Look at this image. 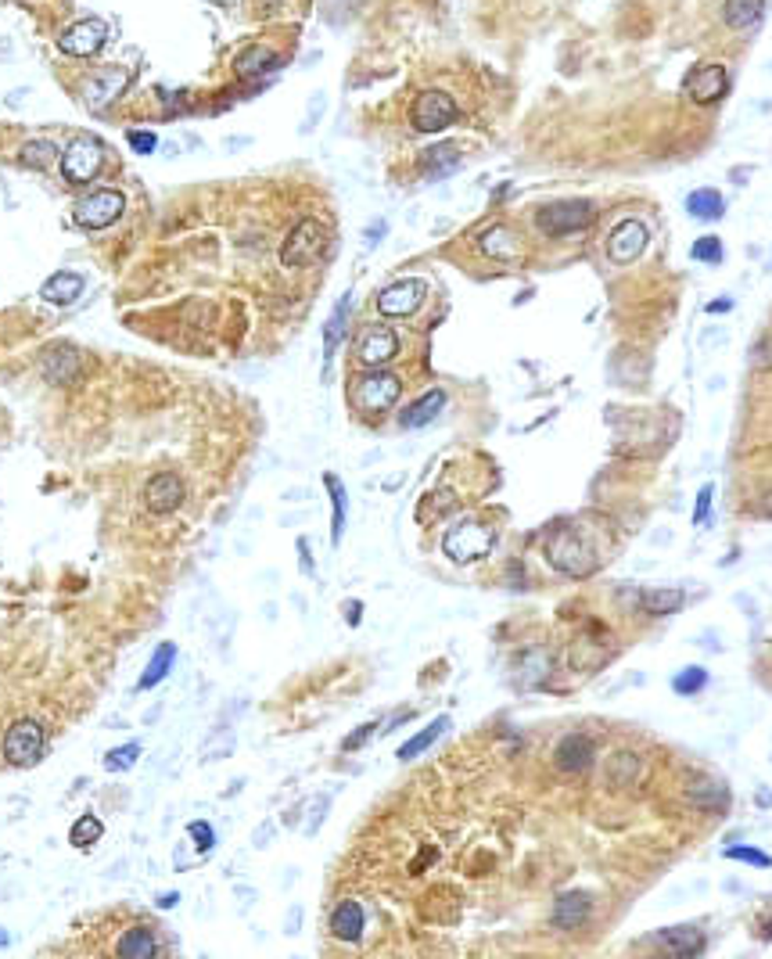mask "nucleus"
Segmentation results:
<instances>
[{
	"label": "nucleus",
	"instance_id": "obj_28",
	"mask_svg": "<svg viewBox=\"0 0 772 959\" xmlns=\"http://www.w3.org/2000/svg\"><path fill=\"white\" fill-rule=\"evenodd\" d=\"M324 486L331 493V507H335V522H331V543L338 547L342 536H345V514H349V496H345V486L338 474H324Z\"/></svg>",
	"mask_w": 772,
	"mask_h": 959
},
{
	"label": "nucleus",
	"instance_id": "obj_47",
	"mask_svg": "<svg viewBox=\"0 0 772 959\" xmlns=\"http://www.w3.org/2000/svg\"><path fill=\"white\" fill-rule=\"evenodd\" d=\"M360 611H363V607L352 600V604H349V625H360Z\"/></svg>",
	"mask_w": 772,
	"mask_h": 959
},
{
	"label": "nucleus",
	"instance_id": "obj_5",
	"mask_svg": "<svg viewBox=\"0 0 772 959\" xmlns=\"http://www.w3.org/2000/svg\"><path fill=\"white\" fill-rule=\"evenodd\" d=\"M456 119H460L456 101H453L445 90H424V94L413 101V108H410V123H413V130H420V133H442V130L453 126Z\"/></svg>",
	"mask_w": 772,
	"mask_h": 959
},
{
	"label": "nucleus",
	"instance_id": "obj_22",
	"mask_svg": "<svg viewBox=\"0 0 772 959\" xmlns=\"http://www.w3.org/2000/svg\"><path fill=\"white\" fill-rule=\"evenodd\" d=\"M654 945H661L665 952H675V955H697V952H704V934L697 927H665L654 934Z\"/></svg>",
	"mask_w": 772,
	"mask_h": 959
},
{
	"label": "nucleus",
	"instance_id": "obj_8",
	"mask_svg": "<svg viewBox=\"0 0 772 959\" xmlns=\"http://www.w3.org/2000/svg\"><path fill=\"white\" fill-rule=\"evenodd\" d=\"M399 392H403V381H399L395 374L374 367L370 374H363V378L356 381V406H360L363 413H385V410L399 399Z\"/></svg>",
	"mask_w": 772,
	"mask_h": 959
},
{
	"label": "nucleus",
	"instance_id": "obj_10",
	"mask_svg": "<svg viewBox=\"0 0 772 959\" xmlns=\"http://www.w3.org/2000/svg\"><path fill=\"white\" fill-rule=\"evenodd\" d=\"M123 208H126V198L119 191H94L90 198L76 205V223L87 230H105L123 216Z\"/></svg>",
	"mask_w": 772,
	"mask_h": 959
},
{
	"label": "nucleus",
	"instance_id": "obj_45",
	"mask_svg": "<svg viewBox=\"0 0 772 959\" xmlns=\"http://www.w3.org/2000/svg\"><path fill=\"white\" fill-rule=\"evenodd\" d=\"M176 902H180V895H176V891H165V895H158V905H162V909H173Z\"/></svg>",
	"mask_w": 772,
	"mask_h": 959
},
{
	"label": "nucleus",
	"instance_id": "obj_9",
	"mask_svg": "<svg viewBox=\"0 0 772 959\" xmlns=\"http://www.w3.org/2000/svg\"><path fill=\"white\" fill-rule=\"evenodd\" d=\"M101 162H105V148L94 137H83V140L69 144V151L62 155V176L69 183H87L101 173Z\"/></svg>",
	"mask_w": 772,
	"mask_h": 959
},
{
	"label": "nucleus",
	"instance_id": "obj_36",
	"mask_svg": "<svg viewBox=\"0 0 772 959\" xmlns=\"http://www.w3.org/2000/svg\"><path fill=\"white\" fill-rule=\"evenodd\" d=\"M690 256H693L697 263H711V267H715V263H722V242H718L715 233H708V237H697V242H693V249H690Z\"/></svg>",
	"mask_w": 772,
	"mask_h": 959
},
{
	"label": "nucleus",
	"instance_id": "obj_26",
	"mask_svg": "<svg viewBox=\"0 0 772 959\" xmlns=\"http://www.w3.org/2000/svg\"><path fill=\"white\" fill-rule=\"evenodd\" d=\"M349 306H352V295H342L335 313H331V320H327V327H324V360L327 363L335 360V352L342 345V335H345V324H349Z\"/></svg>",
	"mask_w": 772,
	"mask_h": 959
},
{
	"label": "nucleus",
	"instance_id": "obj_44",
	"mask_svg": "<svg viewBox=\"0 0 772 959\" xmlns=\"http://www.w3.org/2000/svg\"><path fill=\"white\" fill-rule=\"evenodd\" d=\"M299 554H302V572H306V575H313V564H310V547H306V539H299Z\"/></svg>",
	"mask_w": 772,
	"mask_h": 959
},
{
	"label": "nucleus",
	"instance_id": "obj_39",
	"mask_svg": "<svg viewBox=\"0 0 772 959\" xmlns=\"http://www.w3.org/2000/svg\"><path fill=\"white\" fill-rule=\"evenodd\" d=\"M126 140H130V148H133V151H140V155H151V151H155V144H158V137H155L151 130H130V133H126Z\"/></svg>",
	"mask_w": 772,
	"mask_h": 959
},
{
	"label": "nucleus",
	"instance_id": "obj_1",
	"mask_svg": "<svg viewBox=\"0 0 772 959\" xmlns=\"http://www.w3.org/2000/svg\"><path fill=\"white\" fill-rule=\"evenodd\" d=\"M547 557L554 568L568 572V575H590L597 568V554L593 547L575 532V529H557L547 536Z\"/></svg>",
	"mask_w": 772,
	"mask_h": 959
},
{
	"label": "nucleus",
	"instance_id": "obj_19",
	"mask_svg": "<svg viewBox=\"0 0 772 959\" xmlns=\"http://www.w3.org/2000/svg\"><path fill=\"white\" fill-rule=\"evenodd\" d=\"M123 87H126V72L123 69H105V72H98V76L87 80L83 98H87L90 108H105L112 98L123 94Z\"/></svg>",
	"mask_w": 772,
	"mask_h": 959
},
{
	"label": "nucleus",
	"instance_id": "obj_21",
	"mask_svg": "<svg viewBox=\"0 0 772 959\" xmlns=\"http://www.w3.org/2000/svg\"><path fill=\"white\" fill-rule=\"evenodd\" d=\"M83 288H87V281L80 277V274H55V277H47L44 281V288H40V299L44 302H51V306H72L80 295H83Z\"/></svg>",
	"mask_w": 772,
	"mask_h": 959
},
{
	"label": "nucleus",
	"instance_id": "obj_20",
	"mask_svg": "<svg viewBox=\"0 0 772 959\" xmlns=\"http://www.w3.org/2000/svg\"><path fill=\"white\" fill-rule=\"evenodd\" d=\"M445 410V392L442 388H431V392H424L417 403H410L403 413H399V424L410 431V428H424V424H431L438 413Z\"/></svg>",
	"mask_w": 772,
	"mask_h": 959
},
{
	"label": "nucleus",
	"instance_id": "obj_38",
	"mask_svg": "<svg viewBox=\"0 0 772 959\" xmlns=\"http://www.w3.org/2000/svg\"><path fill=\"white\" fill-rule=\"evenodd\" d=\"M725 859H736V862H751V866H772V855L758 852V848H743V844H733L725 848Z\"/></svg>",
	"mask_w": 772,
	"mask_h": 959
},
{
	"label": "nucleus",
	"instance_id": "obj_17",
	"mask_svg": "<svg viewBox=\"0 0 772 959\" xmlns=\"http://www.w3.org/2000/svg\"><path fill=\"white\" fill-rule=\"evenodd\" d=\"M554 759H557V769L561 773H582L593 762V741L582 737V734H572V737H564L557 744V755Z\"/></svg>",
	"mask_w": 772,
	"mask_h": 959
},
{
	"label": "nucleus",
	"instance_id": "obj_41",
	"mask_svg": "<svg viewBox=\"0 0 772 959\" xmlns=\"http://www.w3.org/2000/svg\"><path fill=\"white\" fill-rule=\"evenodd\" d=\"M374 730H378V723H363V726H360L356 734H349V737L342 741V748H345V751H356V748H363V744H367V741L374 737Z\"/></svg>",
	"mask_w": 772,
	"mask_h": 959
},
{
	"label": "nucleus",
	"instance_id": "obj_32",
	"mask_svg": "<svg viewBox=\"0 0 772 959\" xmlns=\"http://www.w3.org/2000/svg\"><path fill=\"white\" fill-rule=\"evenodd\" d=\"M679 604H683V590H647V593L640 597V607H643L647 615H654V618L672 615Z\"/></svg>",
	"mask_w": 772,
	"mask_h": 959
},
{
	"label": "nucleus",
	"instance_id": "obj_14",
	"mask_svg": "<svg viewBox=\"0 0 772 959\" xmlns=\"http://www.w3.org/2000/svg\"><path fill=\"white\" fill-rule=\"evenodd\" d=\"M729 90V72L722 65H700L690 80H686V94L697 101V105H715L722 101Z\"/></svg>",
	"mask_w": 772,
	"mask_h": 959
},
{
	"label": "nucleus",
	"instance_id": "obj_42",
	"mask_svg": "<svg viewBox=\"0 0 772 959\" xmlns=\"http://www.w3.org/2000/svg\"><path fill=\"white\" fill-rule=\"evenodd\" d=\"M424 162L431 165V173H438L442 162H445V165H456V151H453V148H435V151L424 155Z\"/></svg>",
	"mask_w": 772,
	"mask_h": 959
},
{
	"label": "nucleus",
	"instance_id": "obj_25",
	"mask_svg": "<svg viewBox=\"0 0 772 959\" xmlns=\"http://www.w3.org/2000/svg\"><path fill=\"white\" fill-rule=\"evenodd\" d=\"M115 952H119L123 959H151V955L158 952V941H155V934H151L148 927H130V930L119 938Z\"/></svg>",
	"mask_w": 772,
	"mask_h": 959
},
{
	"label": "nucleus",
	"instance_id": "obj_31",
	"mask_svg": "<svg viewBox=\"0 0 772 959\" xmlns=\"http://www.w3.org/2000/svg\"><path fill=\"white\" fill-rule=\"evenodd\" d=\"M686 212H690L693 219H722L725 201H722V194H718L715 187H700V191H693V194L686 198Z\"/></svg>",
	"mask_w": 772,
	"mask_h": 959
},
{
	"label": "nucleus",
	"instance_id": "obj_46",
	"mask_svg": "<svg viewBox=\"0 0 772 959\" xmlns=\"http://www.w3.org/2000/svg\"><path fill=\"white\" fill-rule=\"evenodd\" d=\"M729 306H733L729 299H718V302H711V306H708V313H725Z\"/></svg>",
	"mask_w": 772,
	"mask_h": 959
},
{
	"label": "nucleus",
	"instance_id": "obj_33",
	"mask_svg": "<svg viewBox=\"0 0 772 959\" xmlns=\"http://www.w3.org/2000/svg\"><path fill=\"white\" fill-rule=\"evenodd\" d=\"M101 834H105L101 819H98V816H83V819H76V823H72L69 841H72L76 848H90V844H98V841H101Z\"/></svg>",
	"mask_w": 772,
	"mask_h": 959
},
{
	"label": "nucleus",
	"instance_id": "obj_23",
	"mask_svg": "<svg viewBox=\"0 0 772 959\" xmlns=\"http://www.w3.org/2000/svg\"><path fill=\"white\" fill-rule=\"evenodd\" d=\"M765 15V0H725L722 4V19L729 30H754Z\"/></svg>",
	"mask_w": 772,
	"mask_h": 959
},
{
	"label": "nucleus",
	"instance_id": "obj_7",
	"mask_svg": "<svg viewBox=\"0 0 772 959\" xmlns=\"http://www.w3.org/2000/svg\"><path fill=\"white\" fill-rule=\"evenodd\" d=\"M650 245V226L643 219H622L611 233H607V259L625 267L636 263Z\"/></svg>",
	"mask_w": 772,
	"mask_h": 959
},
{
	"label": "nucleus",
	"instance_id": "obj_24",
	"mask_svg": "<svg viewBox=\"0 0 772 959\" xmlns=\"http://www.w3.org/2000/svg\"><path fill=\"white\" fill-rule=\"evenodd\" d=\"M478 249L488 259H510V256H518V237H513V230H506V226H492V230H485L478 237Z\"/></svg>",
	"mask_w": 772,
	"mask_h": 959
},
{
	"label": "nucleus",
	"instance_id": "obj_12",
	"mask_svg": "<svg viewBox=\"0 0 772 959\" xmlns=\"http://www.w3.org/2000/svg\"><path fill=\"white\" fill-rule=\"evenodd\" d=\"M105 40H108V26H105L101 19H83V22H76L72 30L62 33L58 47H62L65 55H72V58H90V55L101 51Z\"/></svg>",
	"mask_w": 772,
	"mask_h": 959
},
{
	"label": "nucleus",
	"instance_id": "obj_6",
	"mask_svg": "<svg viewBox=\"0 0 772 959\" xmlns=\"http://www.w3.org/2000/svg\"><path fill=\"white\" fill-rule=\"evenodd\" d=\"M44 726L37 723V718H19V723L4 734V759L12 766H37L40 755H44Z\"/></svg>",
	"mask_w": 772,
	"mask_h": 959
},
{
	"label": "nucleus",
	"instance_id": "obj_16",
	"mask_svg": "<svg viewBox=\"0 0 772 959\" xmlns=\"http://www.w3.org/2000/svg\"><path fill=\"white\" fill-rule=\"evenodd\" d=\"M590 909H593V898L586 891H568L557 898L554 905V927L561 930H579L586 920H590Z\"/></svg>",
	"mask_w": 772,
	"mask_h": 959
},
{
	"label": "nucleus",
	"instance_id": "obj_2",
	"mask_svg": "<svg viewBox=\"0 0 772 959\" xmlns=\"http://www.w3.org/2000/svg\"><path fill=\"white\" fill-rule=\"evenodd\" d=\"M597 219V208L593 201H582V198H572V201H550L536 212V223L547 237H568V233H579L586 230L590 223Z\"/></svg>",
	"mask_w": 772,
	"mask_h": 959
},
{
	"label": "nucleus",
	"instance_id": "obj_3",
	"mask_svg": "<svg viewBox=\"0 0 772 959\" xmlns=\"http://www.w3.org/2000/svg\"><path fill=\"white\" fill-rule=\"evenodd\" d=\"M442 550L453 564H471L492 550V529H485L481 522H460L445 532Z\"/></svg>",
	"mask_w": 772,
	"mask_h": 959
},
{
	"label": "nucleus",
	"instance_id": "obj_40",
	"mask_svg": "<svg viewBox=\"0 0 772 959\" xmlns=\"http://www.w3.org/2000/svg\"><path fill=\"white\" fill-rule=\"evenodd\" d=\"M187 834H191V837L198 841V848H201V852H208V848L216 844V834H212V827H208V823H201V819H194V823L187 827Z\"/></svg>",
	"mask_w": 772,
	"mask_h": 959
},
{
	"label": "nucleus",
	"instance_id": "obj_37",
	"mask_svg": "<svg viewBox=\"0 0 772 959\" xmlns=\"http://www.w3.org/2000/svg\"><path fill=\"white\" fill-rule=\"evenodd\" d=\"M22 158L30 162V165H37V169H44L51 158H55V144H47V140H33V144H26V151H22Z\"/></svg>",
	"mask_w": 772,
	"mask_h": 959
},
{
	"label": "nucleus",
	"instance_id": "obj_43",
	"mask_svg": "<svg viewBox=\"0 0 772 959\" xmlns=\"http://www.w3.org/2000/svg\"><path fill=\"white\" fill-rule=\"evenodd\" d=\"M711 486H704L700 489V496H697V511H693V525H704L708 522V511H711Z\"/></svg>",
	"mask_w": 772,
	"mask_h": 959
},
{
	"label": "nucleus",
	"instance_id": "obj_29",
	"mask_svg": "<svg viewBox=\"0 0 772 959\" xmlns=\"http://www.w3.org/2000/svg\"><path fill=\"white\" fill-rule=\"evenodd\" d=\"M274 65H281V58H277L270 47H248V51H241V58L233 62L237 76H244V80L263 76V72H270Z\"/></svg>",
	"mask_w": 772,
	"mask_h": 959
},
{
	"label": "nucleus",
	"instance_id": "obj_30",
	"mask_svg": "<svg viewBox=\"0 0 772 959\" xmlns=\"http://www.w3.org/2000/svg\"><path fill=\"white\" fill-rule=\"evenodd\" d=\"M445 730H449V715H438V718H435L431 726H424V730H420L417 737H410V741H406V744L399 748V759H403V762H410V759L424 755V751H428V748H431V744H435V741H438V737H442Z\"/></svg>",
	"mask_w": 772,
	"mask_h": 959
},
{
	"label": "nucleus",
	"instance_id": "obj_15",
	"mask_svg": "<svg viewBox=\"0 0 772 959\" xmlns=\"http://www.w3.org/2000/svg\"><path fill=\"white\" fill-rule=\"evenodd\" d=\"M395 352H399V338H395V331H388V327H370L363 338H360V349H356V356H360V363L363 367H385L388 360H395Z\"/></svg>",
	"mask_w": 772,
	"mask_h": 959
},
{
	"label": "nucleus",
	"instance_id": "obj_13",
	"mask_svg": "<svg viewBox=\"0 0 772 959\" xmlns=\"http://www.w3.org/2000/svg\"><path fill=\"white\" fill-rule=\"evenodd\" d=\"M144 504H148L151 514H173L183 504V482L173 471L155 474L148 482V489H144Z\"/></svg>",
	"mask_w": 772,
	"mask_h": 959
},
{
	"label": "nucleus",
	"instance_id": "obj_27",
	"mask_svg": "<svg viewBox=\"0 0 772 959\" xmlns=\"http://www.w3.org/2000/svg\"><path fill=\"white\" fill-rule=\"evenodd\" d=\"M173 661H176V643H158L137 686H140V690H151V686H158V683H162V679H165V675L173 672Z\"/></svg>",
	"mask_w": 772,
	"mask_h": 959
},
{
	"label": "nucleus",
	"instance_id": "obj_18",
	"mask_svg": "<svg viewBox=\"0 0 772 959\" xmlns=\"http://www.w3.org/2000/svg\"><path fill=\"white\" fill-rule=\"evenodd\" d=\"M363 923H367L363 905L352 902V898L338 902L335 912H331V934H335L338 941H360V938H363Z\"/></svg>",
	"mask_w": 772,
	"mask_h": 959
},
{
	"label": "nucleus",
	"instance_id": "obj_11",
	"mask_svg": "<svg viewBox=\"0 0 772 959\" xmlns=\"http://www.w3.org/2000/svg\"><path fill=\"white\" fill-rule=\"evenodd\" d=\"M424 292L428 288L417 277L395 281L378 295V310H381V317H413L420 310V302H424Z\"/></svg>",
	"mask_w": 772,
	"mask_h": 959
},
{
	"label": "nucleus",
	"instance_id": "obj_4",
	"mask_svg": "<svg viewBox=\"0 0 772 959\" xmlns=\"http://www.w3.org/2000/svg\"><path fill=\"white\" fill-rule=\"evenodd\" d=\"M324 249H327V230H324V223H317V219H302V223L288 233V242H284V249H281V263H284V267H310V263H317V259L324 256Z\"/></svg>",
	"mask_w": 772,
	"mask_h": 959
},
{
	"label": "nucleus",
	"instance_id": "obj_34",
	"mask_svg": "<svg viewBox=\"0 0 772 959\" xmlns=\"http://www.w3.org/2000/svg\"><path fill=\"white\" fill-rule=\"evenodd\" d=\"M704 686H708V672H704L700 665H690V668L675 672V679H672V690L683 693V697H693V693H700Z\"/></svg>",
	"mask_w": 772,
	"mask_h": 959
},
{
	"label": "nucleus",
	"instance_id": "obj_35",
	"mask_svg": "<svg viewBox=\"0 0 772 959\" xmlns=\"http://www.w3.org/2000/svg\"><path fill=\"white\" fill-rule=\"evenodd\" d=\"M137 755H140V744H137V741H130V744H123V748H112V751L105 755V769H108V773H126V769L137 766Z\"/></svg>",
	"mask_w": 772,
	"mask_h": 959
},
{
	"label": "nucleus",
	"instance_id": "obj_49",
	"mask_svg": "<svg viewBox=\"0 0 772 959\" xmlns=\"http://www.w3.org/2000/svg\"><path fill=\"white\" fill-rule=\"evenodd\" d=\"M381 230H385V223H374V226L367 230V237H370V242H378V237H381Z\"/></svg>",
	"mask_w": 772,
	"mask_h": 959
},
{
	"label": "nucleus",
	"instance_id": "obj_48",
	"mask_svg": "<svg viewBox=\"0 0 772 959\" xmlns=\"http://www.w3.org/2000/svg\"><path fill=\"white\" fill-rule=\"evenodd\" d=\"M758 514H765V518H772V493L765 496V504H758Z\"/></svg>",
	"mask_w": 772,
	"mask_h": 959
}]
</instances>
